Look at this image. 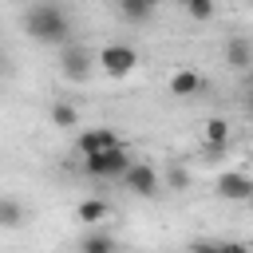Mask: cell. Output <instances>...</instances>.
<instances>
[{"mask_svg": "<svg viewBox=\"0 0 253 253\" xmlns=\"http://www.w3.org/2000/svg\"><path fill=\"white\" fill-rule=\"evenodd\" d=\"M24 28H28V36L40 40V43H55V47L71 43V16H67L59 4H36V8H28Z\"/></svg>", "mask_w": 253, "mask_h": 253, "instance_id": "obj_1", "label": "cell"}, {"mask_svg": "<svg viewBox=\"0 0 253 253\" xmlns=\"http://www.w3.org/2000/svg\"><path fill=\"white\" fill-rule=\"evenodd\" d=\"M59 71H63V79H71V83H87L91 71H95L91 47H83V43H63V47H59Z\"/></svg>", "mask_w": 253, "mask_h": 253, "instance_id": "obj_2", "label": "cell"}, {"mask_svg": "<svg viewBox=\"0 0 253 253\" xmlns=\"http://www.w3.org/2000/svg\"><path fill=\"white\" fill-rule=\"evenodd\" d=\"M134 63H138V55H134V47H126V43H107V47L95 55V67H103L111 79H126V75L134 71Z\"/></svg>", "mask_w": 253, "mask_h": 253, "instance_id": "obj_3", "label": "cell"}, {"mask_svg": "<svg viewBox=\"0 0 253 253\" xmlns=\"http://www.w3.org/2000/svg\"><path fill=\"white\" fill-rule=\"evenodd\" d=\"M130 162H134V158L126 154V146H115V150H107V154L83 158V170H87L91 178H123V170H126Z\"/></svg>", "mask_w": 253, "mask_h": 253, "instance_id": "obj_4", "label": "cell"}, {"mask_svg": "<svg viewBox=\"0 0 253 253\" xmlns=\"http://www.w3.org/2000/svg\"><path fill=\"white\" fill-rule=\"evenodd\" d=\"M123 186H126L130 194H138V198H154V194L162 190V178H158L154 166H146V162H130V166L123 170Z\"/></svg>", "mask_w": 253, "mask_h": 253, "instance_id": "obj_5", "label": "cell"}, {"mask_svg": "<svg viewBox=\"0 0 253 253\" xmlns=\"http://www.w3.org/2000/svg\"><path fill=\"white\" fill-rule=\"evenodd\" d=\"M75 146H79V154H83V158H91V154H107V150H115V146H123V142H119V134H115V130L95 126V130H83Z\"/></svg>", "mask_w": 253, "mask_h": 253, "instance_id": "obj_6", "label": "cell"}, {"mask_svg": "<svg viewBox=\"0 0 253 253\" xmlns=\"http://www.w3.org/2000/svg\"><path fill=\"white\" fill-rule=\"evenodd\" d=\"M217 194L225 202H245V198H253V178L241 170H225V174H217Z\"/></svg>", "mask_w": 253, "mask_h": 253, "instance_id": "obj_7", "label": "cell"}, {"mask_svg": "<svg viewBox=\"0 0 253 253\" xmlns=\"http://www.w3.org/2000/svg\"><path fill=\"white\" fill-rule=\"evenodd\" d=\"M225 63H229L233 71H249V67H253V43L241 40V36H233V40L225 43Z\"/></svg>", "mask_w": 253, "mask_h": 253, "instance_id": "obj_8", "label": "cell"}, {"mask_svg": "<svg viewBox=\"0 0 253 253\" xmlns=\"http://www.w3.org/2000/svg\"><path fill=\"white\" fill-rule=\"evenodd\" d=\"M206 83H202V75L198 71H174L170 75V95H178V99H190V95H198Z\"/></svg>", "mask_w": 253, "mask_h": 253, "instance_id": "obj_9", "label": "cell"}, {"mask_svg": "<svg viewBox=\"0 0 253 253\" xmlns=\"http://www.w3.org/2000/svg\"><path fill=\"white\" fill-rule=\"evenodd\" d=\"M154 8H158V0H119V12L126 24H146L154 16Z\"/></svg>", "mask_w": 253, "mask_h": 253, "instance_id": "obj_10", "label": "cell"}, {"mask_svg": "<svg viewBox=\"0 0 253 253\" xmlns=\"http://www.w3.org/2000/svg\"><path fill=\"white\" fill-rule=\"evenodd\" d=\"M79 253H119V241L111 233H103V229H91V233H83Z\"/></svg>", "mask_w": 253, "mask_h": 253, "instance_id": "obj_11", "label": "cell"}, {"mask_svg": "<svg viewBox=\"0 0 253 253\" xmlns=\"http://www.w3.org/2000/svg\"><path fill=\"white\" fill-rule=\"evenodd\" d=\"M107 213H111V206H107L103 198H87V202H79V210H75V217L87 221V225H99Z\"/></svg>", "mask_w": 253, "mask_h": 253, "instance_id": "obj_12", "label": "cell"}, {"mask_svg": "<svg viewBox=\"0 0 253 253\" xmlns=\"http://www.w3.org/2000/svg\"><path fill=\"white\" fill-rule=\"evenodd\" d=\"M24 217H28V213H24V206H20L16 198H0V225H4V229H20Z\"/></svg>", "mask_w": 253, "mask_h": 253, "instance_id": "obj_13", "label": "cell"}, {"mask_svg": "<svg viewBox=\"0 0 253 253\" xmlns=\"http://www.w3.org/2000/svg\"><path fill=\"white\" fill-rule=\"evenodd\" d=\"M206 142L210 146H225L229 142V123L225 119H210L206 123Z\"/></svg>", "mask_w": 253, "mask_h": 253, "instance_id": "obj_14", "label": "cell"}, {"mask_svg": "<svg viewBox=\"0 0 253 253\" xmlns=\"http://www.w3.org/2000/svg\"><path fill=\"white\" fill-rule=\"evenodd\" d=\"M51 123H55V126H79V115H75L71 103H55V107H51Z\"/></svg>", "mask_w": 253, "mask_h": 253, "instance_id": "obj_15", "label": "cell"}, {"mask_svg": "<svg viewBox=\"0 0 253 253\" xmlns=\"http://www.w3.org/2000/svg\"><path fill=\"white\" fill-rule=\"evenodd\" d=\"M182 8H186L190 20H210L213 16V0H182Z\"/></svg>", "mask_w": 253, "mask_h": 253, "instance_id": "obj_16", "label": "cell"}, {"mask_svg": "<svg viewBox=\"0 0 253 253\" xmlns=\"http://www.w3.org/2000/svg\"><path fill=\"white\" fill-rule=\"evenodd\" d=\"M162 182H166L170 190H186V186H190V170H186V166H170Z\"/></svg>", "mask_w": 253, "mask_h": 253, "instance_id": "obj_17", "label": "cell"}, {"mask_svg": "<svg viewBox=\"0 0 253 253\" xmlns=\"http://www.w3.org/2000/svg\"><path fill=\"white\" fill-rule=\"evenodd\" d=\"M217 249H221V253H253V249L241 245V241H217Z\"/></svg>", "mask_w": 253, "mask_h": 253, "instance_id": "obj_18", "label": "cell"}, {"mask_svg": "<svg viewBox=\"0 0 253 253\" xmlns=\"http://www.w3.org/2000/svg\"><path fill=\"white\" fill-rule=\"evenodd\" d=\"M190 253H221V249H217V241H194Z\"/></svg>", "mask_w": 253, "mask_h": 253, "instance_id": "obj_19", "label": "cell"}, {"mask_svg": "<svg viewBox=\"0 0 253 253\" xmlns=\"http://www.w3.org/2000/svg\"><path fill=\"white\" fill-rule=\"evenodd\" d=\"M245 115H249V119H253V87H249V91H245Z\"/></svg>", "mask_w": 253, "mask_h": 253, "instance_id": "obj_20", "label": "cell"}, {"mask_svg": "<svg viewBox=\"0 0 253 253\" xmlns=\"http://www.w3.org/2000/svg\"><path fill=\"white\" fill-rule=\"evenodd\" d=\"M4 67H8V59H4V51H0V71H4Z\"/></svg>", "mask_w": 253, "mask_h": 253, "instance_id": "obj_21", "label": "cell"}, {"mask_svg": "<svg viewBox=\"0 0 253 253\" xmlns=\"http://www.w3.org/2000/svg\"><path fill=\"white\" fill-rule=\"evenodd\" d=\"M249 4H253V0H249Z\"/></svg>", "mask_w": 253, "mask_h": 253, "instance_id": "obj_22", "label": "cell"}]
</instances>
